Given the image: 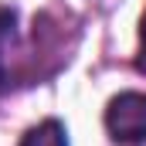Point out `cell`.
<instances>
[{
  "label": "cell",
  "mask_w": 146,
  "mask_h": 146,
  "mask_svg": "<svg viewBox=\"0 0 146 146\" xmlns=\"http://www.w3.org/2000/svg\"><path fill=\"white\" fill-rule=\"evenodd\" d=\"M106 129L115 143H146V92H119L106 109Z\"/></svg>",
  "instance_id": "obj_1"
},
{
  "label": "cell",
  "mask_w": 146,
  "mask_h": 146,
  "mask_svg": "<svg viewBox=\"0 0 146 146\" xmlns=\"http://www.w3.org/2000/svg\"><path fill=\"white\" fill-rule=\"evenodd\" d=\"M14 37H17V10L0 3V85L7 78V51H10Z\"/></svg>",
  "instance_id": "obj_3"
},
{
  "label": "cell",
  "mask_w": 146,
  "mask_h": 146,
  "mask_svg": "<svg viewBox=\"0 0 146 146\" xmlns=\"http://www.w3.org/2000/svg\"><path fill=\"white\" fill-rule=\"evenodd\" d=\"M21 146H68V129L58 119H44L24 133Z\"/></svg>",
  "instance_id": "obj_2"
},
{
  "label": "cell",
  "mask_w": 146,
  "mask_h": 146,
  "mask_svg": "<svg viewBox=\"0 0 146 146\" xmlns=\"http://www.w3.org/2000/svg\"><path fill=\"white\" fill-rule=\"evenodd\" d=\"M139 68L146 72V14H143V34H139Z\"/></svg>",
  "instance_id": "obj_4"
}]
</instances>
